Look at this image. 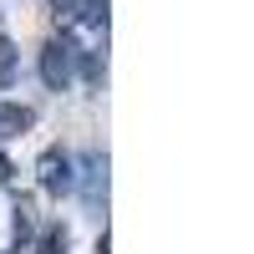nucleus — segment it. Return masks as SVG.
<instances>
[{
  "instance_id": "nucleus-1",
  "label": "nucleus",
  "mask_w": 254,
  "mask_h": 254,
  "mask_svg": "<svg viewBox=\"0 0 254 254\" xmlns=\"http://www.w3.org/2000/svg\"><path fill=\"white\" fill-rule=\"evenodd\" d=\"M36 173H41V188H46L51 198H61V193L76 188V163H71V153H61V147H46V153H41Z\"/></svg>"
},
{
  "instance_id": "nucleus-2",
  "label": "nucleus",
  "mask_w": 254,
  "mask_h": 254,
  "mask_svg": "<svg viewBox=\"0 0 254 254\" xmlns=\"http://www.w3.org/2000/svg\"><path fill=\"white\" fill-rule=\"evenodd\" d=\"M71 56H76V46H71V41H51V46L41 51L36 71H41V81H46L51 92H61V87L71 81Z\"/></svg>"
},
{
  "instance_id": "nucleus-3",
  "label": "nucleus",
  "mask_w": 254,
  "mask_h": 254,
  "mask_svg": "<svg viewBox=\"0 0 254 254\" xmlns=\"http://www.w3.org/2000/svg\"><path fill=\"white\" fill-rule=\"evenodd\" d=\"M36 127V112L26 102H0V137H20Z\"/></svg>"
},
{
  "instance_id": "nucleus-4",
  "label": "nucleus",
  "mask_w": 254,
  "mask_h": 254,
  "mask_svg": "<svg viewBox=\"0 0 254 254\" xmlns=\"http://www.w3.org/2000/svg\"><path fill=\"white\" fill-rule=\"evenodd\" d=\"M15 81V46H10V36H0V87H10Z\"/></svg>"
},
{
  "instance_id": "nucleus-5",
  "label": "nucleus",
  "mask_w": 254,
  "mask_h": 254,
  "mask_svg": "<svg viewBox=\"0 0 254 254\" xmlns=\"http://www.w3.org/2000/svg\"><path fill=\"white\" fill-rule=\"evenodd\" d=\"M81 20H87V26H102V31H107V0H81Z\"/></svg>"
},
{
  "instance_id": "nucleus-6",
  "label": "nucleus",
  "mask_w": 254,
  "mask_h": 254,
  "mask_svg": "<svg viewBox=\"0 0 254 254\" xmlns=\"http://www.w3.org/2000/svg\"><path fill=\"white\" fill-rule=\"evenodd\" d=\"M41 254H66V229H51V234L41 239Z\"/></svg>"
},
{
  "instance_id": "nucleus-7",
  "label": "nucleus",
  "mask_w": 254,
  "mask_h": 254,
  "mask_svg": "<svg viewBox=\"0 0 254 254\" xmlns=\"http://www.w3.org/2000/svg\"><path fill=\"white\" fill-rule=\"evenodd\" d=\"M102 71H107V66H102L97 56H81V76H87V81H102Z\"/></svg>"
},
{
  "instance_id": "nucleus-8",
  "label": "nucleus",
  "mask_w": 254,
  "mask_h": 254,
  "mask_svg": "<svg viewBox=\"0 0 254 254\" xmlns=\"http://www.w3.org/2000/svg\"><path fill=\"white\" fill-rule=\"evenodd\" d=\"M112 249V239H107V229H102V234H97V254H107Z\"/></svg>"
},
{
  "instance_id": "nucleus-9",
  "label": "nucleus",
  "mask_w": 254,
  "mask_h": 254,
  "mask_svg": "<svg viewBox=\"0 0 254 254\" xmlns=\"http://www.w3.org/2000/svg\"><path fill=\"white\" fill-rule=\"evenodd\" d=\"M71 5H76V0H56V10H71Z\"/></svg>"
}]
</instances>
